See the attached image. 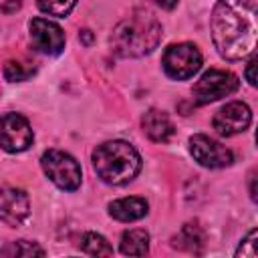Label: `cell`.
I'll use <instances>...</instances> for the list:
<instances>
[{
	"label": "cell",
	"instance_id": "13",
	"mask_svg": "<svg viewBox=\"0 0 258 258\" xmlns=\"http://www.w3.org/2000/svg\"><path fill=\"white\" fill-rule=\"evenodd\" d=\"M109 214L119 222H135L147 214V202L143 198H121L109 204Z\"/></svg>",
	"mask_w": 258,
	"mask_h": 258
},
{
	"label": "cell",
	"instance_id": "12",
	"mask_svg": "<svg viewBox=\"0 0 258 258\" xmlns=\"http://www.w3.org/2000/svg\"><path fill=\"white\" fill-rule=\"evenodd\" d=\"M141 125H143L145 135H147L151 141H157V143L169 141L171 135L175 133V127H173L171 119L167 117V113H163V111H159V109H149V111L143 115Z\"/></svg>",
	"mask_w": 258,
	"mask_h": 258
},
{
	"label": "cell",
	"instance_id": "25",
	"mask_svg": "<svg viewBox=\"0 0 258 258\" xmlns=\"http://www.w3.org/2000/svg\"><path fill=\"white\" fill-rule=\"evenodd\" d=\"M83 38H85V42L89 44V42H91V32H89V30H83Z\"/></svg>",
	"mask_w": 258,
	"mask_h": 258
},
{
	"label": "cell",
	"instance_id": "18",
	"mask_svg": "<svg viewBox=\"0 0 258 258\" xmlns=\"http://www.w3.org/2000/svg\"><path fill=\"white\" fill-rule=\"evenodd\" d=\"M34 75V67H26V62H18V60H8L4 64V77L6 81H12V83H20V81H26L28 77Z\"/></svg>",
	"mask_w": 258,
	"mask_h": 258
},
{
	"label": "cell",
	"instance_id": "9",
	"mask_svg": "<svg viewBox=\"0 0 258 258\" xmlns=\"http://www.w3.org/2000/svg\"><path fill=\"white\" fill-rule=\"evenodd\" d=\"M189 151L200 165L210 167V169L228 167L234 161V155L226 145H222V143H218V141H214L202 133H198L189 139Z\"/></svg>",
	"mask_w": 258,
	"mask_h": 258
},
{
	"label": "cell",
	"instance_id": "4",
	"mask_svg": "<svg viewBox=\"0 0 258 258\" xmlns=\"http://www.w3.org/2000/svg\"><path fill=\"white\" fill-rule=\"evenodd\" d=\"M40 165L44 169V173L48 175V179L58 185L60 189L73 191L81 185V165L77 163V159L64 151L58 149H48L42 157H40Z\"/></svg>",
	"mask_w": 258,
	"mask_h": 258
},
{
	"label": "cell",
	"instance_id": "11",
	"mask_svg": "<svg viewBox=\"0 0 258 258\" xmlns=\"http://www.w3.org/2000/svg\"><path fill=\"white\" fill-rule=\"evenodd\" d=\"M30 214L28 196L18 187H2L0 189V220L12 228L24 224Z\"/></svg>",
	"mask_w": 258,
	"mask_h": 258
},
{
	"label": "cell",
	"instance_id": "21",
	"mask_svg": "<svg viewBox=\"0 0 258 258\" xmlns=\"http://www.w3.org/2000/svg\"><path fill=\"white\" fill-rule=\"evenodd\" d=\"M22 0H0V12L4 14H14L16 10H20Z\"/></svg>",
	"mask_w": 258,
	"mask_h": 258
},
{
	"label": "cell",
	"instance_id": "3",
	"mask_svg": "<svg viewBox=\"0 0 258 258\" xmlns=\"http://www.w3.org/2000/svg\"><path fill=\"white\" fill-rule=\"evenodd\" d=\"M93 167L105 183L123 185L139 173L141 157L127 141H107L93 151Z\"/></svg>",
	"mask_w": 258,
	"mask_h": 258
},
{
	"label": "cell",
	"instance_id": "17",
	"mask_svg": "<svg viewBox=\"0 0 258 258\" xmlns=\"http://www.w3.org/2000/svg\"><path fill=\"white\" fill-rule=\"evenodd\" d=\"M75 4H77V0H38V8L44 14L60 16V18H64L75 8Z\"/></svg>",
	"mask_w": 258,
	"mask_h": 258
},
{
	"label": "cell",
	"instance_id": "24",
	"mask_svg": "<svg viewBox=\"0 0 258 258\" xmlns=\"http://www.w3.org/2000/svg\"><path fill=\"white\" fill-rule=\"evenodd\" d=\"M250 198L256 202V177L252 175V179H250Z\"/></svg>",
	"mask_w": 258,
	"mask_h": 258
},
{
	"label": "cell",
	"instance_id": "23",
	"mask_svg": "<svg viewBox=\"0 0 258 258\" xmlns=\"http://www.w3.org/2000/svg\"><path fill=\"white\" fill-rule=\"evenodd\" d=\"M155 4H159L161 8H165V10H173L175 6H177V0H153Z\"/></svg>",
	"mask_w": 258,
	"mask_h": 258
},
{
	"label": "cell",
	"instance_id": "1",
	"mask_svg": "<svg viewBox=\"0 0 258 258\" xmlns=\"http://www.w3.org/2000/svg\"><path fill=\"white\" fill-rule=\"evenodd\" d=\"M210 26L212 40L220 56L240 60L254 52L258 22L252 0H218L212 10Z\"/></svg>",
	"mask_w": 258,
	"mask_h": 258
},
{
	"label": "cell",
	"instance_id": "15",
	"mask_svg": "<svg viewBox=\"0 0 258 258\" xmlns=\"http://www.w3.org/2000/svg\"><path fill=\"white\" fill-rule=\"evenodd\" d=\"M149 250V234L145 230H127L121 236V252L125 256H145Z\"/></svg>",
	"mask_w": 258,
	"mask_h": 258
},
{
	"label": "cell",
	"instance_id": "22",
	"mask_svg": "<svg viewBox=\"0 0 258 258\" xmlns=\"http://www.w3.org/2000/svg\"><path fill=\"white\" fill-rule=\"evenodd\" d=\"M254 69H256V54L252 52L250 54V60H248V64H246V81L254 87L256 85V75H254Z\"/></svg>",
	"mask_w": 258,
	"mask_h": 258
},
{
	"label": "cell",
	"instance_id": "8",
	"mask_svg": "<svg viewBox=\"0 0 258 258\" xmlns=\"http://www.w3.org/2000/svg\"><path fill=\"white\" fill-rule=\"evenodd\" d=\"M252 121V111L246 103L242 101H232V103H226L212 119V125L216 129L218 135L222 137H232L236 133H242L248 129Z\"/></svg>",
	"mask_w": 258,
	"mask_h": 258
},
{
	"label": "cell",
	"instance_id": "2",
	"mask_svg": "<svg viewBox=\"0 0 258 258\" xmlns=\"http://www.w3.org/2000/svg\"><path fill=\"white\" fill-rule=\"evenodd\" d=\"M161 40V24L147 10H135L121 20L111 34V50L123 58H139L157 48Z\"/></svg>",
	"mask_w": 258,
	"mask_h": 258
},
{
	"label": "cell",
	"instance_id": "14",
	"mask_svg": "<svg viewBox=\"0 0 258 258\" xmlns=\"http://www.w3.org/2000/svg\"><path fill=\"white\" fill-rule=\"evenodd\" d=\"M204 244H206V236H204V230L198 226V224H185L179 234L173 238V246L179 248V250H187L191 254H202L204 250Z\"/></svg>",
	"mask_w": 258,
	"mask_h": 258
},
{
	"label": "cell",
	"instance_id": "6",
	"mask_svg": "<svg viewBox=\"0 0 258 258\" xmlns=\"http://www.w3.org/2000/svg\"><path fill=\"white\" fill-rule=\"evenodd\" d=\"M238 77L232 75L230 71H220V69H210L206 71L198 83L194 85V101L198 105H208L214 103L222 97H228L238 91Z\"/></svg>",
	"mask_w": 258,
	"mask_h": 258
},
{
	"label": "cell",
	"instance_id": "16",
	"mask_svg": "<svg viewBox=\"0 0 258 258\" xmlns=\"http://www.w3.org/2000/svg\"><path fill=\"white\" fill-rule=\"evenodd\" d=\"M81 248L91 256H113L111 244L97 232H87L81 238Z\"/></svg>",
	"mask_w": 258,
	"mask_h": 258
},
{
	"label": "cell",
	"instance_id": "20",
	"mask_svg": "<svg viewBox=\"0 0 258 258\" xmlns=\"http://www.w3.org/2000/svg\"><path fill=\"white\" fill-rule=\"evenodd\" d=\"M256 236H258V232L256 230H250V234L242 240V244L238 246V250H236V256L238 258H256Z\"/></svg>",
	"mask_w": 258,
	"mask_h": 258
},
{
	"label": "cell",
	"instance_id": "19",
	"mask_svg": "<svg viewBox=\"0 0 258 258\" xmlns=\"http://www.w3.org/2000/svg\"><path fill=\"white\" fill-rule=\"evenodd\" d=\"M2 254L6 256H44V250L34 244V242H28V240H18V242H12L6 250H2Z\"/></svg>",
	"mask_w": 258,
	"mask_h": 258
},
{
	"label": "cell",
	"instance_id": "5",
	"mask_svg": "<svg viewBox=\"0 0 258 258\" xmlns=\"http://www.w3.org/2000/svg\"><path fill=\"white\" fill-rule=\"evenodd\" d=\"M161 64L167 77L183 81V79L194 77L202 69V54L198 46L191 42L169 44L161 56Z\"/></svg>",
	"mask_w": 258,
	"mask_h": 258
},
{
	"label": "cell",
	"instance_id": "7",
	"mask_svg": "<svg viewBox=\"0 0 258 258\" xmlns=\"http://www.w3.org/2000/svg\"><path fill=\"white\" fill-rule=\"evenodd\" d=\"M32 143V129L28 121L18 113H6L0 117V147L18 153Z\"/></svg>",
	"mask_w": 258,
	"mask_h": 258
},
{
	"label": "cell",
	"instance_id": "10",
	"mask_svg": "<svg viewBox=\"0 0 258 258\" xmlns=\"http://www.w3.org/2000/svg\"><path fill=\"white\" fill-rule=\"evenodd\" d=\"M30 40L32 46L42 54H60L64 48V32L58 24L46 20V18H32L30 24Z\"/></svg>",
	"mask_w": 258,
	"mask_h": 258
}]
</instances>
